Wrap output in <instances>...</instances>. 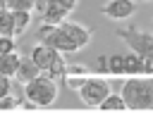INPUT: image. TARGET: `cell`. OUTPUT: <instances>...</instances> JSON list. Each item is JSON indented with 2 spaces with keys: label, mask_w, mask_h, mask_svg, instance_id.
<instances>
[{
  "label": "cell",
  "mask_w": 153,
  "mask_h": 126,
  "mask_svg": "<svg viewBox=\"0 0 153 126\" xmlns=\"http://www.w3.org/2000/svg\"><path fill=\"white\" fill-rule=\"evenodd\" d=\"M22 88H24V100H29L36 109L53 107L57 102V93H60L57 81L50 78V76H45V74H38L36 78L22 83Z\"/></svg>",
  "instance_id": "6da1fadb"
},
{
  "label": "cell",
  "mask_w": 153,
  "mask_h": 126,
  "mask_svg": "<svg viewBox=\"0 0 153 126\" xmlns=\"http://www.w3.org/2000/svg\"><path fill=\"white\" fill-rule=\"evenodd\" d=\"M29 57H31L33 64L41 69V74H45V76H50V78H55V81H62V78H65V67H67V62H65V57H62L60 50H55V48H50V45H45V43H36V45L29 50Z\"/></svg>",
  "instance_id": "7a4b0ae2"
},
{
  "label": "cell",
  "mask_w": 153,
  "mask_h": 126,
  "mask_svg": "<svg viewBox=\"0 0 153 126\" xmlns=\"http://www.w3.org/2000/svg\"><path fill=\"white\" fill-rule=\"evenodd\" d=\"M127 109H151L153 107V78H129L122 83V93Z\"/></svg>",
  "instance_id": "3957f363"
},
{
  "label": "cell",
  "mask_w": 153,
  "mask_h": 126,
  "mask_svg": "<svg viewBox=\"0 0 153 126\" xmlns=\"http://www.w3.org/2000/svg\"><path fill=\"white\" fill-rule=\"evenodd\" d=\"M36 40L38 43H45L55 50H60L62 55L65 52H79L76 43L65 33V29L60 24H41L38 26V33H36Z\"/></svg>",
  "instance_id": "277c9868"
},
{
  "label": "cell",
  "mask_w": 153,
  "mask_h": 126,
  "mask_svg": "<svg viewBox=\"0 0 153 126\" xmlns=\"http://www.w3.org/2000/svg\"><path fill=\"white\" fill-rule=\"evenodd\" d=\"M115 33H117V38H122V40L131 48V52H136V55L143 57V59H153V33L139 31L136 26L117 29Z\"/></svg>",
  "instance_id": "5b68a950"
},
{
  "label": "cell",
  "mask_w": 153,
  "mask_h": 126,
  "mask_svg": "<svg viewBox=\"0 0 153 126\" xmlns=\"http://www.w3.org/2000/svg\"><path fill=\"white\" fill-rule=\"evenodd\" d=\"M76 93H79V100H81L86 107H98V105L108 97L110 83H108L105 78H100V76H86L84 83L76 88Z\"/></svg>",
  "instance_id": "8992f818"
},
{
  "label": "cell",
  "mask_w": 153,
  "mask_h": 126,
  "mask_svg": "<svg viewBox=\"0 0 153 126\" xmlns=\"http://www.w3.org/2000/svg\"><path fill=\"white\" fill-rule=\"evenodd\" d=\"M136 10V2L134 0H110L108 5H103V14L108 19H115V21H122V19H129Z\"/></svg>",
  "instance_id": "52a82bcc"
},
{
  "label": "cell",
  "mask_w": 153,
  "mask_h": 126,
  "mask_svg": "<svg viewBox=\"0 0 153 126\" xmlns=\"http://www.w3.org/2000/svg\"><path fill=\"white\" fill-rule=\"evenodd\" d=\"M60 26H62V29H65V33L76 43V48H79V50H84V48L91 43V36H93V33H91V29H88V26L76 24V21H69V19H65Z\"/></svg>",
  "instance_id": "ba28073f"
},
{
  "label": "cell",
  "mask_w": 153,
  "mask_h": 126,
  "mask_svg": "<svg viewBox=\"0 0 153 126\" xmlns=\"http://www.w3.org/2000/svg\"><path fill=\"white\" fill-rule=\"evenodd\" d=\"M19 59H22V52H19V50L2 52V55H0V74L14 78V74H17V69H19Z\"/></svg>",
  "instance_id": "9c48e42d"
},
{
  "label": "cell",
  "mask_w": 153,
  "mask_h": 126,
  "mask_svg": "<svg viewBox=\"0 0 153 126\" xmlns=\"http://www.w3.org/2000/svg\"><path fill=\"white\" fill-rule=\"evenodd\" d=\"M38 74H41V69L33 64V59H31V57H22V59H19V69H17L14 78H17V83H26V81L36 78Z\"/></svg>",
  "instance_id": "30bf717a"
},
{
  "label": "cell",
  "mask_w": 153,
  "mask_h": 126,
  "mask_svg": "<svg viewBox=\"0 0 153 126\" xmlns=\"http://www.w3.org/2000/svg\"><path fill=\"white\" fill-rule=\"evenodd\" d=\"M12 17H14V38L17 36H24L31 26V19H33V12L31 10H12Z\"/></svg>",
  "instance_id": "8fae6325"
},
{
  "label": "cell",
  "mask_w": 153,
  "mask_h": 126,
  "mask_svg": "<svg viewBox=\"0 0 153 126\" xmlns=\"http://www.w3.org/2000/svg\"><path fill=\"white\" fill-rule=\"evenodd\" d=\"M67 10H62V7H55V5H48L45 10H43V14H38L41 17V24H62L65 19H67Z\"/></svg>",
  "instance_id": "7c38bea8"
},
{
  "label": "cell",
  "mask_w": 153,
  "mask_h": 126,
  "mask_svg": "<svg viewBox=\"0 0 153 126\" xmlns=\"http://www.w3.org/2000/svg\"><path fill=\"white\" fill-rule=\"evenodd\" d=\"M143 69H146V59L143 57H139L136 52L124 55V74L134 76V74H143Z\"/></svg>",
  "instance_id": "4fadbf2b"
},
{
  "label": "cell",
  "mask_w": 153,
  "mask_h": 126,
  "mask_svg": "<svg viewBox=\"0 0 153 126\" xmlns=\"http://www.w3.org/2000/svg\"><path fill=\"white\" fill-rule=\"evenodd\" d=\"M98 109H127V105H124V97L122 95H117V93H108V97L98 105Z\"/></svg>",
  "instance_id": "5bb4252c"
},
{
  "label": "cell",
  "mask_w": 153,
  "mask_h": 126,
  "mask_svg": "<svg viewBox=\"0 0 153 126\" xmlns=\"http://www.w3.org/2000/svg\"><path fill=\"white\" fill-rule=\"evenodd\" d=\"M108 74L124 76V55H110L108 57Z\"/></svg>",
  "instance_id": "9a60e30c"
},
{
  "label": "cell",
  "mask_w": 153,
  "mask_h": 126,
  "mask_svg": "<svg viewBox=\"0 0 153 126\" xmlns=\"http://www.w3.org/2000/svg\"><path fill=\"white\" fill-rule=\"evenodd\" d=\"M22 102H19V97H14L12 93H7V95H2L0 97V112H7V109H17Z\"/></svg>",
  "instance_id": "2e32d148"
},
{
  "label": "cell",
  "mask_w": 153,
  "mask_h": 126,
  "mask_svg": "<svg viewBox=\"0 0 153 126\" xmlns=\"http://www.w3.org/2000/svg\"><path fill=\"white\" fill-rule=\"evenodd\" d=\"M67 76H88V69L84 64H67L65 67V78Z\"/></svg>",
  "instance_id": "e0dca14e"
},
{
  "label": "cell",
  "mask_w": 153,
  "mask_h": 126,
  "mask_svg": "<svg viewBox=\"0 0 153 126\" xmlns=\"http://www.w3.org/2000/svg\"><path fill=\"white\" fill-rule=\"evenodd\" d=\"M12 50H17L14 36H0V55L2 52H12Z\"/></svg>",
  "instance_id": "ac0fdd59"
},
{
  "label": "cell",
  "mask_w": 153,
  "mask_h": 126,
  "mask_svg": "<svg viewBox=\"0 0 153 126\" xmlns=\"http://www.w3.org/2000/svg\"><path fill=\"white\" fill-rule=\"evenodd\" d=\"M7 10H31L33 12V0H7Z\"/></svg>",
  "instance_id": "d6986e66"
},
{
  "label": "cell",
  "mask_w": 153,
  "mask_h": 126,
  "mask_svg": "<svg viewBox=\"0 0 153 126\" xmlns=\"http://www.w3.org/2000/svg\"><path fill=\"white\" fill-rule=\"evenodd\" d=\"M48 5H55V7H62V10L72 12V10H76L79 0H48Z\"/></svg>",
  "instance_id": "ffe728a7"
},
{
  "label": "cell",
  "mask_w": 153,
  "mask_h": 126,
  "mask_svg": "<svg viewBox=\"0 0 153 126\" xmlns=\"http://www.w3.org/2000/svg\"><path fill=\"white\" fill-rule=\"evenodd\" d=\"M7 93H12V78L5 76V74H0V97L7 95Z\"/></svg>",
  "instance_id": "44dd1931"
},
{
  "label": "cell",
  "mask_w": 153,
  "mask_h": 126,
  "mask_svg": "<svg viewBox=\"0 0 153 126\" xmlns=\"http://www.w3.org/2000/svg\"><path fill=\"white\" fill-rule=\"evenodd\" d=\"M96 69L100 71V74H108V57L103 55V57H98V64H96Z\"/></svg>",
  "instance_id": "7402d4cb"
},
{
  "label": "cell",
  "mask_w": 153,
  "mask_h": 126,
  "mask_svg": "<svg viewBox=\"0 0 153 126\" xmlns=\"http://www.w3.org/2000/svg\"><path fill=\"white\" fill-rule=\"evenodd\" d=\"M45 7H48V0H33V12L36 14H43Z\"/></svg>",
  "instance_id": "603a6c76"
},
{
  "label": "cell",
  "mask_w": 153,
  "mask_h": 126,
  "mask_svg": "<svg viewBox=\"0 0 153 126\" xmlns=\"http://www.w3.org/2000/svg\"><path fill=\"white\" fill-rule=\"evenodd\" d=\"M5 10H7V7H0V24H2V17H5Z\"/></svg>",
  "instance_id": "cb8c5ba5"
},
{
  "label": "cell",
  "mask_w": 153,
  "mask_h": 126,
  "mask_svg": "<svg viewBox=\"0 0 153 126\" xmlns=\"http://www.w3.org/2000/svg\"><path fill=\"white\" fill-rule=\"evenodd\" d=\"M0 7H7V0H0Z\"/></svg>",
  "instance_id": "d4e9b609"
}]
</instances>
